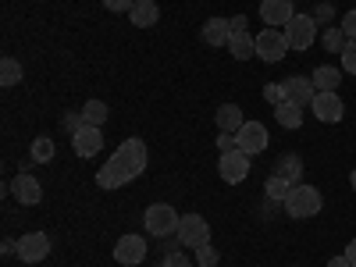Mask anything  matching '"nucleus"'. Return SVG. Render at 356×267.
<instances>
[{
  "label": "nucleus",
  "mask_w": 356,
  "mask_h": 267,
  "mask_svg": "<svg viewBox=\"0 0 356 267\" xmlns=\"http://www.w3.org/2000/svg\"><path fill=\"white\" fill-rule=\"evenodd\" d=\"M218 150H221V154L239 150V143H235V132H221V136H218Z\"/></svg>",
  "instance_id": "obj_34"
},
{
  "label": "nucleus",
  "mask_w": 356,
  "mask_h": 267,
  "mask_svg": "<svg viewBox=\"0 0 356 267\" xmlns=\"http://www.w3.org/2000/svg\"><path fill=\"white\" fill-rule=\"evenodd\" d=\"M29 154H33V161H36V164H50V161H54V154H57V143H54L50 136H36V139H33V146H29Z\"/></svg>",
  "instance_id": "obj_24"
},
{
  "label": "nucleus",
  "mask_w": 356,
  "mask_h": 267,
  "mask_svg": "<svg viewBox=\"0 0 356 267\" xmlns=\"http://www.w3.org/2000/svg\"><path fill=\"white\" fill-rule=\"evenodd\" d=\"M285 40H289V50H310L317 40L314 15H292V22L285 25Z\"/></svg>",
  "instance_id": "obj_5"
},
{
  "label": "nucleus",
  "mask_w": 356,
  "mask_h": 267,
  "mask_svg": "<svg viewBox=\"0 0 356 267\" xmlns=\"http://www.w3.org/2000/svg\"><path fill=\"white\" fill-rule=\"evenodd\" d=\"M146 171V143L143 139H125L118 150L111 154V161L97 171V186L100 189H122V186H129L132 178H139Z\"/></svg>",
  "instance_id": "obj_1"
},
{
  "label": "nucleus",
  "mask_w": 356,
  "mask_h": 267,
  "mask_svg": "<svg viewBox=\"0 0 356 267\" xmlns=\"http://www.w3.org/2000/svg\"><path fill=\"white\" fill-rule=\"evenodd\" d=\"M178 243H182L186 250H200L211 243V225H207L200 214H186L182 221H178Z\"/></svg>",
  "instance_id": "obj_6"
},
{
  "label": "nucleus",
  "mask_w": 356,
  "mask_h": 267,
  "mask_svg": "<svg viewBox=\"0 0 356 267\" xmlns=\"http://www.w3.org/2000/svg\"><path fill=\"white\" fill-rule=\"evenodd\" d=\"M264 100L271 104V107L285 104V86H278V82H267V86H264Z\"/></svg>",
  "instance_id": "obj_28"
},
{
  "label": "nucleus",
  "mask_w": 356,
  "mask_h": 267,
  "mask_svg": "<svg viewBox=\"0 0 356 267\" xmlns=\"http://www.w3.org/2000/svg\"><path fill=\"white\" fill-rule=\"evenodd\" d=\"M228 25H232V36L250 33V18H246V15H232V18H228Z\"/></svg>",
  "instance_id": "obj_33"
},
{
  "label": "nucleus",
  "mask_w": 356,
  "mask_h": 267,
  "mask_svg": "<svg viewBox=\"0 0 356 267\" xmlns=\"http://www.w3.org/2000/svg\"><path fill=\"white\" fill-rule=\"evenodd\" d=\"M11 196H15L22 207H33V203H40V200H43V186H40L29 171H22V175L15 178V182H11Z\"/></svg>",
  "instance_id": "obj_15"
},
{
  "label": "nucleus",
  "mask_w": 356,
  "mask_h": 267,
  "mask_svg": "<svg viewBox=\"0 0 356 267\" xmlns=\"http://www.w3.org/2000/svg\"><path fill=\"white\" fill-rule=\"evenodd\" d=\"M328 267H353V264H349V257L342 253V257H332V260H328Z\"/></svg>",
  "instance_id": "obj_36"
},
{
  "label": "nucleus",
  "mask_w": 356,
  "mask_h": 267,
  "mask_svg": "<svg viewBox=\"0 0 356 267\" xmlns=\"http://www.w3.org/2000/svg\"><path fill=\"white\" fill-rule=\"evenodd\" d=\"M339 57H342V72L356 75V40H349V43H346V50H342Z\"/></svg>",
  "instance_id": "obj_29"
},
{
  "label": "nucleus",
  "mask_w": 356,
  "mask_h": 267,
  "mask_svg": "<svg viewBox=\"0 0 356 267\" xmlns=\"http://www.w3.org/2000/svg\"><path fill=\"white\" fill-rule=\"evenodd\" d=\"M339 29L346 33V40H356V11H346L342 22H339Z\"/></svg>",
  "instance_id": "obj_32"
},
{
  "label": "nucleus",
  "mask_w": 356,
  "mask_h": 267,
  "mask_svg": "<svg viewBox=\"0 0 356 267\" xmlns=\"http://www.w3.org/2000/svg\"><path fill=\"white\" fill-rule=\"evenodd\" d=\"M282 86H285V100L300 104V107H310L314 97H317V89H314V82H310L307 75H289Z\"/></svg>",
  "instance_id": "obj_13"
},
{
  "label": "nucleus",
  "mask_w": 356,
  "mask_h": 267,
  "mask_svg": "<svg viewBox=\"0 0 356 267\" xmlns=\"http://www.w3.org/2000/svg\"><path fill=\"white\" fill-rule=\"evenodd\" d=\"M161 267H193V264H189V257H186L182 250H171V253L161 260Z\"/></svg>",
  "instance_id": "obj_31"
},
{
  "label": "nucleus",
  "mask_w": 356,
  "mask_h": 267,
  "mask_svg": "<svg viewBox=\"0 0 356 267\" xmlns=\"http://www.w3.org/2000/svg\"><path fill=\"white\" fill-rule=\"evenodd\" d=\"M79 114H82V125H97V129H100V125L107 122V114H111V107H107L104 100H86Z\"/></svg>",
  "instance_id": "obj_23"
},
{
  "label": "nucleus",
  "mask_w": 356,
  "mask_h": 267,
  "mask_svg": "<svg viewBox=\"0 0 356 267\" xmlns=\"http://www.w3.org/2000/svg\"><path fill=\"white\" fill-rule=\"evenodd\" d=\"M275 175L289 178L292 186H300V178H303V157H300V154H282V157L275 161Z\"/></svg>",
  "instance_id": "obj_19"
},
{
  "label": "nucleus",
  "mask_w": 356,
  "mask_h": 267,
  "mask_svg": "<svg viewBox=\"0 0 356 267\" xmlns=\"http://www.w3.org/2000/svg\"><path fill=\"white\" fill-rule=\"evenodd\" d=\"M310 111H314L317 122H324V125H335V122H342V118H346V104L339 100V93H317L314 104H310Z\"/></svg>",
  "instance_id": "obj_11"
},
{
  "label": "nucleus",
  "mask_w": 356,
  "mask_h": 267,
  "mask_svg": "<svg viewBox=\"0 0 356 267\" xmlns=\"http://www.w3.org/2000/svg\"><path fill=\"white\" fill-rule=\"evenodd\" d=\"M72 150H75L79 157H97V154L104 150V132H100L97 125L75 129V132H72Z\"/></svg>",
  "instance_id": "obj_12"
},
{
  "label": "nucleus",
  "mask_w": 356,
  "mask_h": 267,
  "mask_svg": "<svg viewBox=\"0 0 356 267\" xmlns=\"http://www.w3.org/2000/svg\"><path fill=\"white\" fill-rule=\"evenodd\" d=\"M275 118H278L282 129H300V125H303V107L292 104V100H285V104L275 107Z\"/></svg>",
  "instance_id": "obj_21"
},
{
  "label": "nucleus",
  "mask_w": 356,
  "mask_h": 267,
  "mask_svg": "<svg viewBox=\"0 0 356 267\" xmlns=\"http://www.w3.org/2000/svg\"><path fill=\"white\" fill-rule=\"evenodd\" d=\"M114 260L122 267H136L146 260V239L143 235H122V239L114 243Z\"/></svg>",
  "instance_id": "obj_10"
},
{
  "label": "nucleus",
  "mask_w": 356,
  "mask_h": 267,
  "mask_svg": "<svg viewBox=\"0 0 356 267\" xmlns=\"http://www.w3.org/2000/svg\"><path fill=\"white\" fill-rule=\"evenodd\" d=\"M228 54L235 57V61H250V57H257V40H253L250 33L232 36V40H228Z\"/></svg>",
  "instance_id": "obj_22"
},
{
  "label": "nucleus",
  "mask_w": 356,
  "mask_h": 267,
  "mask_svg": "<svg viewBox=\"0 0 356 267\" xmlns=\"http://www.w3.org/2000/svg\"><path fill=\"white\" fill-rule=\"evenodd\" d=\"M310 82H314L317 93H339V86H342V72H339V68H332V65H321V68H314Z\"/></svg>",
  "instance_id": "obj_17"
},
{
  "label": "nucleus",
  "mask_w": 356,
  "mask_h": 267,
  "mask_svg": "<svg viewBox=\"0 0 356 267\" xmlns=\"http://www.w3.org/2000/svg\"><path fill=\"white\" fill-rule=\"evenodd\" d=\"M346 257H349V264L356 267V239H349V246H346Z\"/></svg>",
  "instance_id": "obj_37"
},
{
  "label": "nucleus",
  "mask_w": 356,
  "mask_h": 267,
  "mask_svg": "<svg viewBox=\"0 0 356 267\" xmlns=\"http://www.w3.org/2000/svg\"><path fill=\"white\" fill-rule=\"evenodd\" d=\"M18 257L22 264H40L50 257V235L47 232H25L18 239Z\"/></svg>",
  "instance_id": "obj_9"
},
{
  "label": "nucleus",
  "mask_w": 356,
  "mask_h": 267,
  "mask_svg": "<svg viewBox=\"0 0 356 267\" xmlns=\"http://www.w3.org/2000/svg\"><path fill=\"white\" fill-rule=\"evenodd\" d=\"M289 189H292V182H289V178H282V175H271V178H267V186H264L267 196H271V200H282V203H285Z\"/></svg>",
  "instance_id": "obj_27"
},
{
  "label": "nucleus",
  "mask_w": 356,
  "mask_h": 267,
  "mask_svg": "<svg viewBox=\"0 0 356 267\" xmlns=\"http://www.w3.org/2000/svg\"><path fill=\"white\" fill-rule=\"evenodd\" d=\"M321 207H324V200H321V189H314V186H292L289 189V196H285V214L292 218V221H310V218H317L321 214Z\"/></svg>",
  "instance_id": "obj_2"
},
{
  "label": "nucleus",
  "mask_w": 356,
  "mask_h": 267,
  "mask_svg": "<svg viewBox=\"0 0 356 267\" xmlns=\"http://www.w3.org/2000/svg\"><path fill=\"white\" fill-rule=\"evenodd\" d=\"M349 186H353V193H356V168H353V175H349Z\"/></svg>",
  "instance_id": "obj_38"
},
{
  "label": "nucleus",
  "mask_w": 356,
  "mask_h": 267,
  "mask_svg": "<svg viewBox=\"0 0 356 267\" xmlns=\"http://www.w3.org/2000/svg\"><path fill=\"white\" fill-rule=\"evenodd\" d=\"M200 36H203V43H207V47H218V50L225 47V50H228V40H232V25H228V18H207Z\"/></svg>",
  "instance_id": "obj_16"
},
{
  "label": "nucleus",
  "mask_w": 356,
  "mask_h": 267,
  "mask_svg": "<svg viewBox=\"0 0 356 267\" xmlns=\"http://www.w3.org/2000/svg\"><path fill=\"white\" fill-rule=\"evenodd\" d=\"M235 143H239V150H243V154L257 157V154H264V150H267L271 136H267V125H260V122H246L239 132H235Z\"/></svg>",
  "instance_id": "obj_8"
},
{
  "label": "nucleus",
  "mask_w": 356,
  "mask_h": 267,
  "mask_svg": "<svg viewBox=\"0 0 356 267\" xmlns=\"http://www.w3.org/2000/svg\"><path fill=\"white\" fill-rule=\"evenodd\" d=\"M243 125H246L243 107H235V104H221V107H218V129H221V132H239Z\"/></svg>",
  "instance_id": "obj_20"
},
{
  "label": "nucleus",
  "mask_w": 356,
  "mask_h": 267,
  "mask_svg": "<svg viewBox=\"0 0 356 267\" xmlns=\"http://www.w3.org/2000/svg\"><path fill=\"white\" fill-rule=\"evenodd\" d=\"M129 18H132L136 29H150V25H157V18H161L157 0H136V8L129 11Z\"/></svg>",
  "instance_id": "obj_18"
},
{
  "label": "nucleus",
  "mask_w": 356,
  "mask_h": 267,
  "mask_svg": "<svg viewBox=\"0 0 356 267\" xmlns=\"http://www.w3.org/2000/svg\"><path fill=\"white\" fill-rule=\"evenodd\" d=\"M196 260H200V267H218V250L207 243V246L196 250Z\"/></svg>",
  "instance_id": "obj_30"
},
{
  "label": "nucleus",
  "mask_w": 356,
  "mask_h": 267,
  "mask_svg": "<svg viewBox=\"0 0 356 267\" xmlns=\"http://www.w3.org/2000/svg\"><path fill=\"white\" fill-rule=\"evenodd\" d=\"M250 154H243V150H232V154H221V161H218V175H221V182H228V186H239V182H246L250 178Z\"/></svg>",
  "instance_id": "obj_7"
},
{
  "label": "nucleus",
  "mask_w": 356,
  "mask_h": 267,
  "mask_svg": "<svg viewBox=\"0 0 356 267\" xmlns=\"http://www.w3.org/2000/svg\"><path fill=\"white\" fill-rule=\"evenodd\" d=\"M104 8H107V11H114V15H122V11L129 15V11L136 8V0H104Z\"/></svg>",
  "instance_id": "obj_35"
},
{
  "label": "nucleus",
  "mask_w": 356,
  "mask_h": 267,
  "mask_svg": "<svg viewBox=\"0 0 356 267\" xmlns=\"http://www.w3.org/2000/svg\"><path fill=\"white\" fill-rule=\"evenodd\" d=\"M18 82H22V61L4 57V61H0V86H18Z\"/></svg>",
  "instance_id": "obj_26"
},
{
  "label": "nucleus",
  "mask_w": 356,
  "mask_h": 267,
  "mask_svg": "<svg viewBox=\"0 0 356 267\" xmlns=\"http://www.w3.org/2000/svg\"><path fill=\"white\" fill-rule=\"evenodd\" d=\"M253 40H257V57H260V61H267V65H278L282 57L289 54L285 29H271V25H267L264 33H257Z\"/></svg>",
  "instance_id": "obj_4"
},
{
  "label": "nucleus",
  "mask_w": 356,
  "mask_h": 267,
  "mask_svg": "<svg viewBox=\"0 0 356 267\" xmlns=\"http://www.w3.org/2000/svg\"><path fill=\"white\" fill-rule=\"evenodd\" d=\"M178 221H182V214L175 211L171 203H150L143 214V225L150 235H157V239H168V235H178Z\"/></svg>",
  "instance_id": "obj_3"
},
{
  "label": "nucleus",
  "mask_w": 356,
  "mask_h": 267,
  "mask_svg": "<svg viewBox=\"0 0 356 267\" xmlns=\"http://www.w3.org/2000/svg\"><path fill=\"white\" fill-rule=\"evenodd\" d=\"M292 0H260V18L271 29H285L292 22Z\"/></svg>",
  "instance_id": "obj_14"
},
{
  "label": "nucleus",
  "mask_w": 356,
  "mask_h": 267,
  "mask_svg": "<svg viewBox=\"0 0 356 267\" xmlns=\"http://www.w3.org/2000/svg\"><path fill=\"white\" fill-rule=\"evenodd\" d=\"M321 43H324V50H328V54H342L349 40H346V33H342L339 25H328V29L321 33Z\"/></svg>",
  "instance_id": "obj_25"
}]
</instances>
